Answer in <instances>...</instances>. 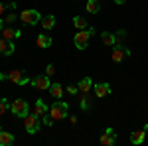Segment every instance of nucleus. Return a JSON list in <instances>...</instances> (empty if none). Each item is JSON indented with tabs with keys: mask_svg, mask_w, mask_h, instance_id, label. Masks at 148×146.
<instances>
[{
	"mask_svg": "<svg viewBox=\"0 0 148 146\" xmlns=\"http://www.w3.org/2000/svg\"><path fill=\"white\" fill-rule=\"evenodd\" d=\"M67 112H69L67 103H65V101H59V99L49 107V114L53 117V121H61V119H65V117H67Z\"/></svg>",
	"mask_w": 148,
	"mask_h": 146,
	"instance_id": "nucleus-1",
	"label": "nucleus"
},
{
	"mask_svg": "<svg viewBox=\"0 0 148 146\" xmlns=\"http://www.w3.org/2000/svg\"><path fill=\"white\" fill-rule=\"evenodd\" d=\"M95 34V30H93L91 26L87 28V30H79L77 34H75V38H73V42H75V47L77 49H85L87 45H89V38Z\"/></svg>",
	"mask_w": 148,
	"mask_h": 146,
	"instance_id": "nucleus-2",
	"label": "nucleus"
},
{
	"mask_svg": "<svg viewBox=\"0 0 148 146\" xmlns=\"http://www.w3.org/2000/svg\"><path fill=\"white\" fill-rule=\"evenodd\" d=\"M24 126L28 134H36L40 132V117L38 114H26L24 117Z\"/></svg>",
	"mask_w": 148,
	"mask_h": 146,
	"instance_id": "nucleus-3",
	"label": "nucleus"
},
{
	"mask_svg": "<svg viewBox=\"0 0 148 146\" xmlns=\"http://www.w3.org/2000/svg\"><path fill=\"white\" fill-rule=\"evenodd\" d=\"M20 20H22L26 26H36V24H40V20H42V14L38 10H22Z\"/></svg>",
	"mask_w": 148,
	"mask_h": 146,
	"instance_id": "nucleus-4",
	"label": "nucleus"
},
{
	"mask_svg": "<svg viewBox=\"0 0 148 146\" xmlns=\"http://www.w3.org/2000/svg\"><path fill=\"white\" fill-rule=\"evenodd\" d=\"M10 111H12V114L14 117H26L28 114V111H30V107H28V103L24 101V99H16V101H12V105H10Z\"/></svg>",
	"mask_w": 148,
	"mask_h": 146,
	"instance_id": "nucleus-5",
	"label": "nucleus"
},
{
	"mask_svg": "<svg viewBox=\"0 0 148 146\" xmlns=\"http://www.w3.org/2000/svg\"><path fill=\"white\" fill-rule=\"evenodd\" d=\"M8 81H12L14 85H26L30 81V77H28V73L24 69H12L8 73Z\"/></svg>",
	"mask_w": 148,
	"mask_h": 146,
	"instance_id": "nucleus-6",
	"label": "nucleus"
},
{
	"mask_svg": "<svg viewBox=\"0 0 148 146\" xmlns=\"http://www.w3.org/2000/svg\"><path fill=\"white\" fill-rule=\"evenodd\" d=\"M130 56V49L126 47V45L123 44H114V49H113V53H111V59H113L114 63H121L125 57Z\"/></svg>",
	"mask_w": 148,
	"mask_h": 146,
	"instance_id": "nucleus-7",
	"label": "nucleus"
},
{
	"mask_svg": "<svg viewBox=\"0 0 148 146\" xmlns=\"http://www.w3.org/2000/svg\"><path fill=\"white\" fill-rule=\"evenodd\" d=\"M101 144L103 146H114L116 144V132H114V128L109 126V128L101 134Z\"/></svg>",
	"mask_w": 148,
	"mask_h": 146,
	"instance_id": "nucleus-8",
	"label": "nucleus"
},
{
	"mask_svg": "<svg viewBox=\"0 0 148 146\" xmlns=\"http://www.w3.org/2000/svg\"><path fill=\"white\" fill-rule=\"evenodd\" d=\"M32 85H34L36 89H40V91H47V89H49V85H51V81H49L47 75H40V77L32 79Z\"/></svg>",
	"mask_w": 148,
	"mask_h": 146,
	"instance_id": "nucleus-9",
	"label": "nucleus"
},
{
	"mask_svg": "<svg viewBox=\"0 0 148 146\" xmlns=\"http://www.w3.org/2000/svg\"><path fill=\"white\" fill-rule=\"evenodd\" d=\"M12 53H14V44H12V40L0 38V56H12Z\"/></svg>",
	"mask_w": 148,
	"mask_h": 146,
	"instance_id": "nucleus-10",
	"label": "nucleus"
},
{
	"mask_svg": "<svg viewBox=\"0 0 148 146\" xmlns=\"http://www.w3.org/2000/svg\"><path fill=\"white\" fill-rule=\"evenodd\" d=\"M93 89H95V95L103 99V97H109L111 95V85L109 83H99V85H93Z\"/></svg>",
	"mask_w": 148,
	"mask_h": 146,
	"instance_id": "nucleus-11",
	"label": "nucleus"
},
{
	"mask_svg": "<svg viewBox=\"0 0 148 146\" xmlns=\"http://www.w3.org/2000/svg\"><path fill=\"white\" fill-rule=\"evenodd\" d=\"M77 87H79L81 95H87V93L93 89V81H91V77H83L79 83H77Z\"/></svg>",
	"mask_w": 148,
	"mask_h": 146,
	"instance_id": "nucleus-12",
	"label": "nucleus"
},
{
	"mask_svg": "<svg viewBox=\"0 0 148 146\" xmlns=\"http://www.w3.org/2000/svg\"><path fill=\"white\" fill-rule=\"evenodd\" d=\"M47 112H49V109H47V105L42 99H38L34 105V114H38V117H46Z\"/></svg>",
	"mask_w": 148,
	"mask_h": 146,
	"instance_id": "nucleus-13",
	"label": "nucleus"
},
{
	"mask_svg": "<svg viewBox=\"0 0 148 146\" xmlns=\"http://www.w3.org/2000/svg\"><path fill=\"white\" fill-rule=\"evenodd\" d=\"M14 134L12 132H6V130H2L0 128V146H10V144H14Z\"/></svg>",
	"mask_w": 148,
	"mask_h": 146,
	"instance_id": "nucleus-14",
	"label": "nucleus"
},
{
	"mask_svg": "<svg viewBox=\"0 0 148 146\" xmlns=\"http://www.w3.org/2000/svg\"><path fill=\"white\" fill-rule=\"evenodd\" d=\"M22 32L20 30H16V28H2V38H6V40H14V38H20Z\"/></svg>",
	"mask_w": 148,
	"mask_h": 146,
	"instance_id": "nucleus-15",
	"label": "nucleus"
},
{
	"mask_svg": "<svg viewBox=\"0 0 148 146\" xmlns=\"http://www.w3.org/2000/svg\"><path fill=\"white\" fill-rule=\"evenodd\" d=\"M36 44H38V47H42V49H47V47L51 45V38L47 34H40L36 38Z\"/></svg>",
	"mask_w": 148,
	"mask_h": 146,
	"instance_id": "nucleus-16",
	"label": "nucleus"
},
{
	"mask_svg": "<svg viewBox=\"0 0 148 146\" xmlns=\"http://www.w3.org/2000/svg\"><path fill=\"white\" fill-rule=\"evenodd\" d=\"M144 138H146V130H144V128H142V130H134V132L130 134V142H132V144H142Z\"/></svg>",
	"mask_w": 148,
	"mask_h": 146,
	"instance_id": "nucleus-17",
	"label": "nucleus"
},
{
	"mask_svg": "<svg viewBox=\"0 0 148 146\" xmlns=\"http://www.w3.org/2000/svg\"><path fill=\"white\" fill-rule=\"evenodd\" d=\"M47 91L51 93V97H53V99H61V97H63V87H61L59 83H51Z\"/></svg>",
	"mask_w": 148,
	"mask_h": 146,
	"instance_id": "nucleus-18",
	"label": "nucleus"
},
{
	"mask_svg": "<svg viewBox=\"0 0 148 146\" xmlns=\"http://www.w3.org/2000/svg\"><path fill=\"white\" fill-rule=\"evenodd\" d=\"M40 24H42V28H44V30H51V28L56 26V18H53L51 14H49V16H42Z\"/></svg>",
	"mask_w": 148,
	"mask_h": 146,
	"instance_id": "nucleus-19",
	"label": "nucleus"
},
{
	"mask_svg": "<svg viewBox=\"0 0 148 146\" xmlns=\"http://www.w3.org/2000/svg\"><path fill=\"white\" fill-rule=\"evenodd\" d=\"M85 8H87L89 14H97V12L101 10V2H99V0H87Z\"/></svg>",
	"mask_w": 148,
	"mask_h": 146,
	"instance_id": "nucleus-20",
	"label": "nucleus"
},
{
	"mask_svg": "<svg viewBox=\"0 0 148 146\" xmlns=\"http://www.w3.org/2000/svg\"><path fill=\"white\" fill-rule=\"evenodd\" d=\"M101 40H103V44H105V45H114V44H116V36L111 34V32H103Z\"/></svg>",
	"mask_w": 148,
	"mask_h": 146,
	"instance_id": "nucleus-21",
	"label": "nucleus"
},
{
	"mask_svg": "<svg viewBox=\"0 0 148 146\" xmlns=\"http://www.w3.org/2000/svg\"><path fill=\"white\" fill-rule=\"evenodd\" d=\"M73 26H75L77 30H87V28H89V22H87L83 16H75V18H73Z\"/></svg>",
	"mask_w": 148,
	"mask_h": 146,
	"instance_id": "nucleus-22",
	"label": "nucleus"
},
{
	"mask_svg": "<svg viewBox=\"0 0 148 146\" xmlns=\"http://www.w3.org/2000/svg\"><path fill=\"white\" fill-rule=\"evenodd\" d=\"M10 105H12V103H8L6 97H4V99H0V114H6V112L10 111Z\"/></svg>",
	"mask_w": 148,
	"mask_h": 146,
	"instance_id": "nucleus-23",
	"label": "nucleus"
},
{
	"mask_svg": "<svg viewBox=\"0 0 148 146\" xmlns=\"http://www.w3.org/2000/svg\"><path fill=\"white\" fill-rule=\"evenodd\" d=\"M81 109L83 111H87V109H91V103H89V95H81Z\"/></svg>",
	"mask_w": 148,
	"mask_h": 146,
	"instance_id": "nucleus-24",
	"label": "nucleus"
},
{
	"mask_svg": "<svg viewBox=\"0 0 148 146\" xmlns=\"http://www.w3.org/2000/svg\"><path fill=\"white\" fill-rule=\"evenodd\" d=\"M67 93L69 95H77L79 93V87L77 85H67Z\"/></svg>",
	"mask_w": 148,
	"mask_h": 146,
	"instance_id": "nucleus-25",
	"label": "nucleus"
},
{
	"mask_svg": "<svg viewBox=\"0 0 148 146\" xmlns=\"http://www.w3.org/2000/svg\"><path fill=\"white\" fill-rule=\"evenodd\" d=\"M53 73H56V67H53V65H47V67H46V75H47V77H51Z\"/></svg>",
	"mask_w": 148,
	"mask_h": 146,
	"instance_id": "nucleus-26",
	"label": "nucleus"
},
{
	"mask_svg": "<svg viewBox=\"0 0 148 146\" xmlns=\"http://www.w3.org/2000/svg\"><path fill=\"white\" fill-rule=\"evenodd\" d=\"M14 20H16V14H14V12H10V14L6 16V22H14Z\"/></svg>",
	"mask_w": 148,
	"mask_h": 146,
	"instance_id": "nucleus-27",
	"label": "nucleus"
},
{
	"mask_svg": "<svg viewBox=\"0 0 148 146\" xmlns=\"http://www.w3.org/2000/svg\"><path fill=\"white\" fill-rule=\"evenodd\" d=\"M4 10H6V6H4V4H2V2H0V16H2V14H4Z\"/></svg>",
	"mask_w": 148,
	"mask_h": 146,
	"instance_id": "nucleus-28",
	"label": "nucleus"
},
{
	"mask_svg": "<svg viewBox=\"0 0 148 146\" xmlns=\"http://www.w3.org/2000/svg\"><path fill=\"white\" fill-rule=\"evenodd\" d=\"M4 79H8V75L6 73H0V81H4Z\"/></svg>",
	"mask_w": 148,
	"mask_h": 146,
	"instance_id": "nucleus-29",
	"label": "nucleus"
},
{
	"mask_svg": "<svg viewBox=\"0 0 148 146\" xmlns=\"http://www.w3.org/2000/svg\"><path fill=\"white\" fill-rule=\"evenodd\" d=\"M114 2H116V4H125L126 0H114Z\"/></svg>",
	"mask_w": 148,
	"mask_h": 146,
	"instance_id": "nucleus-30",
	"label": "nucleus"
},
{
	"mask_svg": "<svg viewBox=\"0 0 148 146\" xmlns=\"http://www.w3.org/2000/svg\"><path fill=\"white\" fill-rule=\"evenodd\" d=\"M0 38H2V28H0Z\"/></svg>",
	"mask_w": 148,
	"mask_h": 146,
	"instance_id": "nucleus-31",
	"label": "nucleus"
}]
</instances>
